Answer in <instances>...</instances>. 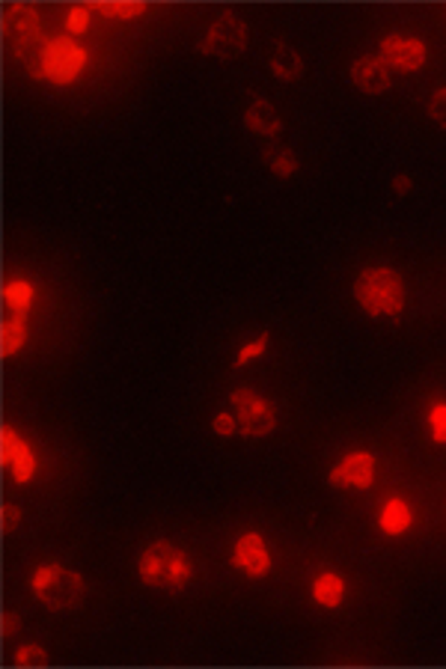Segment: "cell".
<instances>
[{
	"label": "cell",
	"mask_w": 446,
	"mask_h": 669,
	"mask_svg": "<svg viewBox=\"0 0 446 669\" xmlns=\"http://www.w3.org/2000/svg\"><path fill=\"white\" fill-rule=\"evenodd\" d=\"M268 342H271L268 333H259L257 339H250L248 346H244V348L239 351V357H235V364H232V366H235V369H241V366H248L250 360H259V357L268 351Z\"/></svg>",
	"instance_id": "cell-21"
},
{
	"label": "cell",
	"mask_w": 446,
	"mask_h": 669,
	"mask_svg": "<svg viewBox=\"0 0 446 669\" xmlns=\"http://www.w3.org/2000/svg\"><path fill=\"white\" fill-rule=\"evenodd\" d=\"M268 66H271V75L277 80H286V84L304 78V57H300L295 45H289V42L274 45V54H271Z\"/></svg>",
	"instance_id": "cell-13"
},
{
	"label": "cell",
	"mask_w": 446,
	"mask_h": 669,
	"mask_svg": "<svg viewBox=\"0 0 446 669\" xmlns=\"http://www.w3.org/2000/svg\"><path fill=\"white\" fill-rule=\"evenodd\" d=\"M140 581L158 592H181L194 577V563L179 545L167 539H158L147 545L138 559Z\"/></svg>",
	"instance_id": "cell-2"
},
{
	"label": "cell",
	"mask_w": 446,
	"mask_h": 669,
	"mask_svg": "<svg viewBox=\"0 0 446 669\" xmlns=\"http://www.w3.org/2000/svg\"><path fill=\"white\" fill-rule=\"evenodd\" d=\"M378 57L387 63L390 69L399 71H417L425 66L429 60V45L417 36H405V33H387L378 45Z\"/></svg>",
	"instance_id": "cell-8"
},
{
	"label": "cell",
	"mask_w": 446,
	"mask_h": 669,
	"mask_svg": "<svg viewBox=\"0 0 446 669\" xmlns=\"http://www.w3.org/2000/svg\"><path fill=\"white\" fill-rule=\"evenodd\" d=\"M21 521H24V512L18 509V506H4V512H0V523H4L6 536H13V532L21 527Z\"/></svg>",
	"instance_id": "cell-27"
},
{
	"label": "cell",
	"mask_w": 446,
	"mask_h": 669,
	"mask_svg": "<svg viewBox=\"0 0 446 669\" xmlns=\"http://www.w3.org/2000/svg\"><path fill=\"white\" fill-rule=\"evenodd\" d=\"M244 129L259 134V138H277L283 131V120L268 98H253L250 107L244 111Z\"/></svg>",
	"instance_id": "cell-12"
},
{
	"label": "cell",
	"mask_w": 446,
	"mask_h": 669,
	"mask_svg": "<svg viewBox=\"0 0 446 669\" xmlns=\"http://www.w3.org/2000/svg\"><path fill=\"white\" fill-rule=\"evenodd\" d=\"M351 84L366 96H384L390 87H393V69L387 66L378 54H366V57H358L349 69Z\"/></svg>",
	"instance_id": "cell-10"
},
{
	"label": "cell",
	"mask_w": 446,
	"mask_h": 669,
	"mask_svg": "<svg viewBox=\"0 0 446 669\" xmlns=\"http://www.w3.org/2000/svg\"><path fill=\"white\" fill-rule=\"evenodd\" d=\"M429 116L441 131H446V87H438L429 98Z\"/></svg>",
	"instance_id": "cell-25"
},
{
	"label": "cell",
	"mask_w": 446,
	"mask_h": 669,
	"mask_svg": "<svg viewBox=\"0 0 446 669\" xmlns=\"http://www.w3.org/2000/svg\"><path fill=\"white\" fill-rule=\"evenodd\" d=\"M313 601L318 607H327V610H336L340 604L345 601V581L340 577V572H322L313 581Z\"/></svg>",
	"instance_id": "cell-15"
},
{
	"label": "cell",
	"mask_w": 446,
	"mask_h": 669,
	"mask_svg": "<svg viewBox=\"0 0 446 669\" xmlns=\"http://www.w3.org/2000/svg\"><path fill=\"white\" fill-rule=\"evenodd\" d=\"M197 48L199 54H206V57H217V60L241 57V51L248 48V24L241 21L239 13L223 9V13L208 24V30L203 39H199Z\"/></svg>",
	"instance_id": "cell-6"
},
{
	"label": "cell",
	"mask_w": 446,
	"mask_h": 669,
	"mask_svg": "<svg viewBox=\"0 0 446 669\" xmlns=\"http://www.w3.org/2000/svg\"><path fill=\"white\" fill-rule=\"evenodd\" d=\"M4 42L6 51L13 54L18 63H24L27 71L42 80V57L48 48V36L42 33L39 13L27 4H9L4 9Z\"/></svg>",
	"instance_id": "cell-1"
},
{
	"label": "cell",
	"mask_w": 446,
	"mask_h": 669,
	"mask_svg": "<svg viewBox=\"0 0 446 669\" xmlns=\"http://www.w3.org/2000/svg\"><path fill=\"white\" fill-rule=\"evenodd\" d=\"M230 408L239 420V435L250 438V440H262L271 438L277 429V411L265 396H259L257 390H248V387H239V390L230 393Z\"/></svg>",
	"instance_id": "cell-5"
},
{
	"label": "cell",
	"mask_w": 446,
	"mask_h": 669,
	"mask_svg": "<svg viewBox=\"0 0 446 669\" xmlns=\"http://www.w3.org/2000/svg\"><path fill=\"white\" fill-rule=\"evenodd\" d=\"M27 342V313H6L4 324H0V355L13 357L24 348Z\"/></svg>",
	"instance_id": "cell-16"
},
{
	"label": "cell",
	"mask_w": 446,
	"mask_h": 669,
	"mask_svg": "<svg viewBox=\"0 0 446 669\" xmlns=\"http://www.w3.org/2000/svg\"><path fill=\"white\" fill-rule=\"evenodd\" d=\"M411 188H414V182H411V176H408V173L393 176V194L396 197H408V194H411Z\"/></svg>",
	"instance_id": "cell-29"
},
{
	"label": "cell",
	"mask_w": 446,
	"mask_h": 669,
	"mask_svg": "<svg viewBox=\"0 0 446 669\" xmlns=\"http://www.w3.org/2000/svg\"><path fill=\"white\" fill-rule=\"evenodd\" d=\"M89 13H98L105 18H138L149 9L147 0H89L87 4Z\"/></svg>",
	"instance_id": "cell-17"
},
{
	"label": "cell",
	"mask_w": 446,
	"mask_h": 669,
	"mask_svg": "<svg viewBox=\"0 0 446 669\" xmlns=\"http://www.w3.org/2000/svg\"><path fill=\"white\" fill-rule=\"evenodd\" d=\"M327 482L333 488H354V491H366L375 482V456L366 449L349 452L340 464L327 473Z\"/></svg>",
	"instance_id": "cell-9"
},
{
	"label": "cell",
	"mask_w": 446,
	"mask_h": 669,
	"mask_svg": "<svg viewBox=\"0 0 446 669\" xmlns=\"http://www.w3.org/2000/svg\"><path fill=\"white\" fill-rule=\"evenodd\" d=\"M354 301L360 310L378 319V315H399L405 310V277L396 268L372 265L360 271L351 286Z\"/></svg>",
	"instance_id": "cell-3"
},
{
	"label": "cell",
	"mask_w": 446,
	"mask_h": 669,
	"mask_svg": "<svg viewBox=\"0 0 446 669\" xmlns=\"http://www.w3.org/2000/svg\"><path fill=\"white\" fill-rule=\"evenodd\" d=\"M33 295H36V289L27 283V280H9V283L4 286V304H6V310H13V313L30 310Z\"/></svg>",
	"instance_id": "cell-18"
},
{
	"label": "cell",
	"mask_w": 446,
	"mask_h": 669,
	"mask_svg": "<svg viewBox=\"0 0 446 669\" xmlns=\"http://www.w3.org/2000/svg\"><path fill=\"white\" fill-rule=\"evenodd\" d=\"M66 30L72 33V36H80L84 30H89V9H87V4H75L66 13Z\"/></svg>",
	"instance_id": "cell-24"
},
{
	"label": "cell",
	"mask_w": 446,
	"mask_h": 669,
	"mask_svg": "<svg viewBox=\"0 0 446 669\" xmlns=\"http://www.w3.org/2000/svg\"><path fill=\"white\" fill-rule=\"evenodd\" d=\"M232 568H239V572L253 577V581H259V577H265L271 572V554H268L265 539H262L259 532H244V536L235 541Z\"/></svg>",
	"instance_id": "cell-11"
},
{
	"label": "cell",
	"mask_w": 446,
	"mask_h": 669,
	"mask_svg": "<svg viewBox=\"0 0 446 669\" xmlns=\"http://www.w3.org/2000/svg\"><path fill=\"white\" fill-rule=\"evenodd\" d=\"M0 631H4V637H13L21 631V616H18L15 610H6L4 613V625H0Z\"/></svg>",
	"instance_id": "cell-28"
},
{
	"label": "cell",
	"mask_w": 446,
	"mask_h": 669,
	"mask_svg": "<svg viewBox=\"0 0 446 669\" xmlns=\"http://www.w3.org/2000/svg\"><path fill=\"white\" fill-rule=\"evenodd\" d=\"M84 69H87V51L72 36H51L42 57V80H51L57 87H69L75 84Z\"/></svg>",
	"instance_id": "cell-7"
},
{
	"label": "cell",
	"mask_w": 446,
	"mask_h": 669,
	"mask_svg": "<svg viewBox=\"0 0 446 669\" xmlns=\"http://www.w3.org/2000/svg\"><path fill=\"white\" fill-rule=\"evenodd\" d=\"M9 473H13V479L18 485H27L33 479V473H36V458H33V449H30V444L21 438L18 440V449H15V456H13V464L6 467Z\"/></svg>",
	"instance_id": "cell-19"
},
{
	"label": "cell",
	"mask_w": 446,
	"mask_h": 669,
	"mask_svg": "<svg viewBox=\"0 0 446 669\" xmlns=\"http://www.w3.org/2000/svg\"><path fill=\"white\" fill-rule=\"evenodd\" d=\"M30 590L36 595V601L54 613L78 610L87 598L84 577H80L75 568H66V565H57V563L36 568Z\"/></svg>",
	"instance_id": "cell-4"
},
{
	"label": "cell",
	"mask_w": 446,
	"mask_h": 669,
	"mask_svg": "<svg viewBox=\"0 0 446 669\" xmlns=\"http://www.w3.org/2000/svg\"><path fill=\"white\" fill-rule=\"evenodd\" d=\"M268 167H271V173H274V176H280V179H289V176H295V170H298V158H295V152L280 149V152H274V155L268 158Z\"/></svg>",
	"instance_id": "cell-22"
},
{
	"label": "cell",
	"mask_w": 446,
	"mask_h": 669,
	"mask_svg": "<svg viewBox=\"0 0 446 669\" xmlns=\"http://www.w3.org/2000/svg\"><path fill=\"white\" fill-rule=\"evenodd\" d=\"M429 429L434 444H446V402H434L429 408Z\"/></svg>",
	"instance_id": "cell-23"
},
{
	"label": "cell",
	"mask_w": 446,
	"mask_h": 669,
	"mask_svg": "<svg viewBox=\"0 0 446 669\" xmlns=\"http://www.w3.org/2000/svg\"><path fill=\"white\" fill-rule=\"evenodd\" d=\"M414 523V512L408 500L402 497H393V500L384 503V509L378 512V527L387 532V536H405Z\"/></svg>",
	"instance_id": "cell-14"
},
{
	"label": "cell",
	"mask_w": 446,
	"mask_h": 669,
	"mask_svg": "<svg viewBox=\"0 0 446 669\" xmlns=\"http://www.w3.org/2000/svg\"><path fill=\"white\" fill-rule=\"evenodd\" d=\"M212 431L217 438H232L239 435V420H235L232 411H221L217 417L212 420Z\"/></svg>",
	"instance_id": "cell-26"
},
{
	"label": "cell",
	"mask_w": 446,
	"mask_h": 669,
	"mask_svg": "<svg viewBox=\"0 0 446 669\" xmlns=\"http://www.w3.org/2000/svg\"><path fill=\"white\" fill-rule=\"evenodd\" d=\"M15 666H48L51 657H48V648L39 646V643H27L15 652Z\"/></svg>",
	"instance_id": "cell-20"
}]
</instances>
